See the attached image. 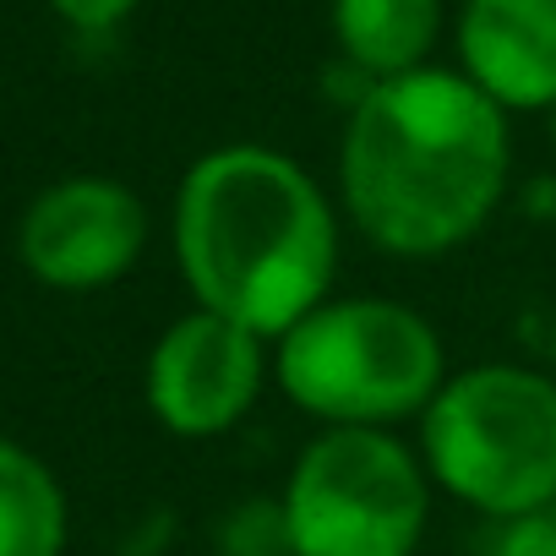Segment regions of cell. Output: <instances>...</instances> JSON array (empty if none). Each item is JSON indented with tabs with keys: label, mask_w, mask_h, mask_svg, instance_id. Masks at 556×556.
I'll return each instance as SVG.
<instances>
[{
	"label": "cell",
	"mask_w": 556,
	"mask_h": 556,
	"mask_svg": "<svg viewBox=\"0 0 556 556\" xmlns=\"http://www.w3.org/2000/svg\"><path fill=\"white\" fill-rule=\"evenodd\" d=\"M513 180L507 115L447 66L377 83L344 121L339 202L377 251L437 262L469 245Z\"/></svg>",
	"instance_id": "1"
},
{
	"label": "cell",
	"mask_w": 556,
	"mask_h": 556,
	"mask_svg": "<svg viewBox=\"0 0 556 556\" xmlns=\"http://www.w3.org/2000/svg\"><path fill=\"white\" fill-rule=\"evenodd\" d=\"M169 235L197 312L267 344L333 301L339 207L306 164L267 142H224L191 159Z\"/></svg>",
	"instance_id": "2"
},
{
	"label": "cell",
	"mask_w": 556,
	"mask_h": 556,
	"mask_svg": "<svg viewBox=\"0 0 556 556\" xmlns=\"http://www.w3.org/2000/svg\"><path fill=\"white\" fill-rule=\"evenodd\" d=\"M447 377V350L431 317L382 295H333L273 344L278 393L323 431H393L420 420Z\"/></svg>",
	"instance_id": "3"
},
{
	"label": "cell",
	"mask_w": 556,
	"mask_h": 556,
	"mask_svg": "<svg viewBox=\"0 0 556 556\" xmlns=\"http://www.w3.org/2000/svg\"><path fill=\"white\" fill-rule=\"evenodd\" d=\"M420 458L491 523L556 502V382L513 361L453 371L420 415Z\"/></svg>",
	"instance_id": "4"
},
{
	"label": "cell",
	"mask_w": 556,
	"mask_h": 556,
	"mask_svg": "<svg viewBox=\"0 0 556 556\" xmlns=\"http://www.w3.org/2000/svg\"><path fill=\"white\" fill-rule=\"evenodd\" d=\"M290 556H415L431 523L420 447L393 431H317L278 491Z\"/></svg>",
	"instance_id": "5"
},
{
	"label": "cell",
	"mask_w": 556,
	"mask_h": 556,
	"mask_svg": "<svg viewBox=\"0 0 556 556\" xmlns=\"http://www.w3.org/2000/svg\"><path fill=\"white\" fill-rule=\"evenodd\" d=\"M267 377H273L267 339L245 333L229 317H213V312L191 306L148 350L142 393H148L153 420L169 437L207 442V437L235 431L256 409Z\"/></svg>",
	"instance_id": "6"
},
{
	"label": "cell",
	"mask_w": 556,
	"mask_h": 556,
	"mask_svg": "<svg viewBox=\"0 0 556 556\" xmlns=\"http://www.w3.org/2000/svg\"><path fill=\"white\" fill-rule=\"evenodd\" d=\"M148 245V207L126 180L110 175H66L45 186L23 224L17 256L45 290L88 295L126 278Z\"/></svg>",
	"instance_id": "7"
},
{
	"label": "cell",
	"mask_w": 556,
	"mask_h": 556,
	"mask_svg": "<svg viewBox=\"0 0 556 556\" xmlns=\"http://www.w3.org/2000/svg\"><path fill=\"white\" fill-rule=\"evenodd\" d=\"M458 72L502 115L556 110V0H464Z\"/></svg>",
	"instance_id": "8"
},
{
	"label": "cell",
	"mask_w": 556,
	"mask_h": 556,
	"mask_svg": "<svg viewBox=\"0 0 556 556\" xmlns=\"http://www.w3.org/2000/svg\"><path fill=\"white\" fill-rule=\"evenodd\" d=\"M328 23L344 66L371 83H393L431 66L442 39V0H333Z\"/></svg>",
	"instance_id": "9"
},
{
	"label": "cell",
	"mask_w": 556,
	"mask_h": 556,
	"mask_svg": "<svg viewBox=\"0 0 556 556\" xmlns=\"http://www.w3.org/2000/svg\"><path fill=\"white\" fill-rule=\"evenodd\" d=\"M72 513L55 469L0 437V556H66Z\"/></svg>",
	"instance_id": "10"
},
{
	"label": "cell",
	"mask_w": 556,
	"mask_h": 556,
	"mask_svg": "<svg viewBox=\"0 0 556 556\" xmlns=\"http://www.w3.org/2000/svg\"><path fill=\"white\" fill-rule=\"evenodd\" d=\"M224 556H290L285 507L273 502H240L224 523Z\"/></svg>",
	"instance_id": "11"
},
{
	"label": "cell",
	"mask_w": 556,
	"mask_h": 556,
	"mask_svg": "<svg viewBox=\"0 0 556 556\" xmlns=\"http://www.w3.org/2000/svg\"><path fill=\"white\" fill-rule=\"evenodd\" d=\"M480 556H556V502L491 523Z\"/></svg>",
	"instance_id": "12"
},
{
	"label": "cell",
	"mask_w": 556,
	"mask_h": 556,
	"mask_svg": "<svg viewBox=\"0 0 556 556\" xmlns=\"http://www.w3.org/2000/svg\"><path fill=\"white\" fill-rule=\"evenodd\" d=\"M45 7L77 34H110L142 7V0H45Z\"/></svg>",
	"instance_id": "13"
},
{
	"label": "cell",
	"mask_w": 556,
	"mask_h": 556,
	"mask_svg": "<svg viewBox=\"0 0 556 556\" xmlns=\"http://www.w3.org/2000/svg\"><path fill=\"white\" fill-rule=\"evenodd\" d=\"M545 131H551V148H556V110L545 115Z\"/></svg>",
	"instance_id": "14"
}]
</instances>
